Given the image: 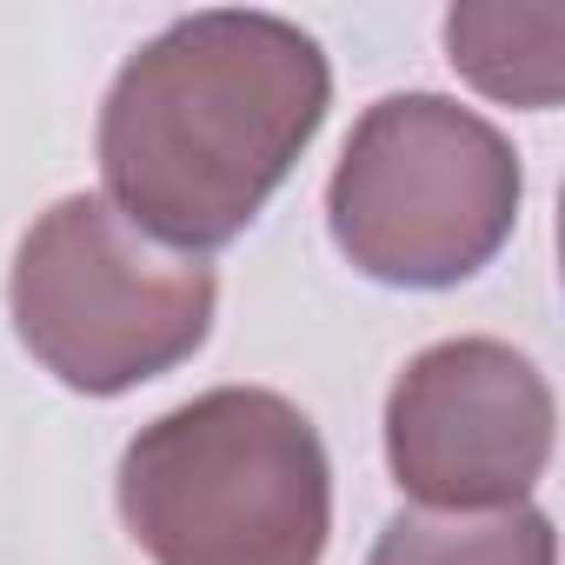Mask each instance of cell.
Returning a JSON list of instances; mask_svg holds the SVG:
<instances>
[{
	"mask_svg": "<svg viewBox=\"0 0 565 565\" xmlns=\"http://www.w3.org/2000/svg\"><path fill=\"white\" fill-rule=\"evenodd\" d=\"M333 107L327 47L279 14L206 8L114 74L94 127L107 206L173 253L233 246Z\"/></svg>",
	"mask_w": 565,
	"mask_h": 565,
	"instance_id": "obj_1",
	"label": "cell"
},
{
	"mask_svg": "<svg viewBox=\"0 0 565 565\" xmlns=\"http://www.w3.org/2000/svg\"><path fill=\"white\" fill-rule=\"evenodd\" d=\"M114 492L153 565H320L333 539L320 426L266 386H213L140 426Z\"/></svg>",
	"mask_w": 565,
	"mask_h": 565,
	"instance_id": "obj_2",
	"label": "cell"
},
{
	"mask_svg": "<svg viewBox=\"0 0 565 565\" xmlns=\"http://www.w3.org/2000/svg\"><path fill=\"white\" fill-rule=\"evenodd\" d=\"M519 147L446 94L373 100L327 180V233L353 273L406 294L459 287L519 226Z\"/></svg>",
	"mask_w": 565,
	"mask_h": 565,
	"instance_id": "obj_3",
	"label": "cell"
},
{
	"mask_svg": "<svg viewBox=\"0 0 565 565\" xmlns=\"http://www.w3.org/2000/svg\"><path fill=\"white\" fill-rule=\"evenodd\" d=\"M220 307L206 259L127 226L100 193L54 200L14 246L8 313L21 347L87 399H120L186 366Z\"/></svg>",
	"mask_w": 565,
	"mask_h": 565,
	"instance_id": "obj_4",
	"label": "cell"
},
{
	"mask_svg": "<svg viewBox=\"0 0 565 565\" xmlns=\"http://www.w3.org/2000/svg\"><path fill=\"white\" fill-rule=\"evenodd\" d=\"M386 466L419 512L525 505L552 466L545 373L486 333L413 353L386 393Z\"/></svg>",
	"mask_w": 565,
	"mask_h": 565,
	"instance_id": "obj_5",
	"label": "cell"
},
{
	"mask_svg": "<svg viewBox=\"0 0 565 565\" xmlns=\"http://www.w3.org/2000/svg\"><path fill=\"white\" fill-rule=\"evenodd\" d=\"M446 61L486 100L552 114L565 94V8L466 0V8L446 14Z\"/></svg>",
	"mask_w": 565,
	"mask_h": 565,
	"instance_id": "obj_6",
	"label": "cell"
},
{
	"mask_svg": "<svg viewBox=\"0 0 565 565\" xmlns=\"http://www.w3.org/2000/svg\"><path fill=\"white\" fill-rule=\"evenodd\" d=\"M366 565H558V532L539 505L505 512H399Z\"/></svg>",
	"mask_w": 565,
	"mask_h": 565,
	"instance_id": "obj_7",
	"label": "cell"
}]
</instances>
